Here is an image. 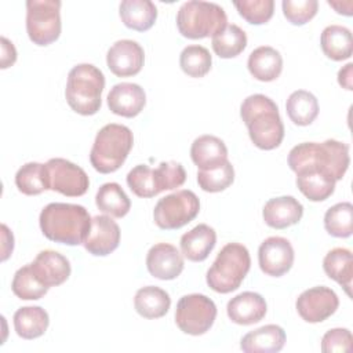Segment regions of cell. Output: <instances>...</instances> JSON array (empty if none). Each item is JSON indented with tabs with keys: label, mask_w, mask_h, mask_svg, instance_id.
<instances>
[{
	"label": "cell",
	"mask_w": 353,
	"mask_h": 353,
	"mask_svg": "<svg viewBox=\"0 0 353 353\" xmlns=\"http://www.w3.org/2000/svg\"><path fill=\"white\" fill-rule=\"evenodd\" d=\"M350 163L349 145L336 139L324 142H302L288 153V165L295 172L314 171L341 181Z\"/></svg>",
	"instance_id": "6da1fadb"
},
{
	"label": "cell",
	"mask_w": 353,
	"mask_h": 353,
	"mask_svg": "<svg viewBox=\"0 0 353 353\" xmlns=\"http://www.w3.org/2000/svg\"><path fill=\"white\" fill-rule=\"evenodd\" d=\"M41 233L51 241L79 245L83 244L90 228L91 216L85 207L72 203H50L39 216Z\"/></svg>",
	"instance_id": "7a4b0ae2"
},
{
	"label": "cell",
	"mask_w": 353,
	"mask_h": 353,
	"mask_svg": "<svg viewBox=\"0 0 353 353\" xmlns=\"http://www.w3.org/2000/svg\"><path fill=\"white\" fill-rule=\"evenodd\" d=\"M240 116L256 148L272 150L280 146L284 138V124L273 99L263 94L250 95L240 106Z\"/></svg>",
	"instance_id": "3957f363"
},
{
	"label": "cell",
	"mask_w": 353,
	"mask_h": 353,
	"mask_svg": "<svg viewBox=\"0 0 353 353\" xmlns=\"http://www.w3.org/2000/svg\"><path fill=\"white\" fill-rule=\"evenodd\" d=\"M105 76L91 63H79L68 74L65 98L72 110L81 116L95 114L102 105Z\"/></svg>",
	"instance_id": "277c9868"
},
{
	"label": "cell",
	"mask_w": 353,
	"mask_h": 353,
	"mask_svg": "<svg viewBox=\"0 0 353 353\" xmlns=\"http://www.w3.org/2000/svg\"><path fill=\"white\" fill-rule=\"evenodd\" d=\"M132 145L134 135L127 125L109 123L97 132L90 152V163L101 174L114 172L125 161Z\"/></svg>",
	"instance_id": "5b68a950"
},
{
	"label": "cell",
	"mask_w": 353,
	"mask_h": 353,
	"mask_svg": "<svg viewBox=\"0 0 353 353\" xmlns=\"http://www.w3.org/2000/svg\"><path fill=\"white\" fill-rule=\"evenodd\" d=\"M251 268V256L245 245L228 243L221 248L205 280L208 287L219 294H229L240 287Z\"/></svg>",
	"instance_id": "8992f818"
},
{
	"label": "cell",
	"mask_w": 353,
	"mask_h": 353,
	"mask_svg": "<svg viewBox=\"0 0 353 353\" xmlns=\"http://www.w3.org/2000/svg\"><path fill=\"white\" fill-rule=\"evenodd\" d=\"M228 25L225 10L216 3L190 0L176 12V28L183 37L197 40L212 37Z\"/></svg>",
	"instance_id": "52a82bcc"
},
{
	"label": "cell",
	"mask_w": 353,
	"mask_h": 353,
	"mask_svg": "<svg viewBox=\"0 0 353 353\" xmlns=\"http://www.w3.org/2000/svg\"><path fill=\"white\" fill-rule=\"evenodd\" d=\"M61 1L59 0H28L26 32L36 46H48L61 34Z\"/></svg>",
	"instance_id": "ba28073f"
},
{
	"label": "cell",
	"mask_w": 353,
	"mask_h": 353,
	"mask_svg": "<svg viewBox=\"0 0 353 353\" xmlns=\"http://www.w3.org/2000/svg\"><path fill=\"white\" fill-rule=\"evenodd\" d=\"M200 212V200L194 192L182 189L161 197L153 210L154 223L164 230H175L190 221Z\"/></svg>",
	"instance_id": "9c48e42d"
},
{
	"label": "cell",
	"mask_w": 353,
	"mask_h": 353,
	"mask_svg": "<svg viewBox=\"0 0 353 353\" xmlns=\"http://www.w3.org/2000/svg\"><path fill=\"white\" fill-rule=\"evenodd\" d=\"M216 306L211 298L204 294L183 295L175 309V324L188 335L199 336L205 334L214 324Z\"/></svg>",
	"instance_id": "30bf717a"
},
{
	"label": "cell",
	"mask_w": 353,
	"mask_h": 353,
	"mask_svg": "<svg viewBox=\"0 0 353 353\" xmlns=\"http://www.w3.org/2000/svg\"><path fill=\"white\" fill-rule=\"evenodd\" d=\"M46 168L50 190L68 197H79L90 188V179L85 171L66 159H50L46 163Z\"/></svg>",
	"instance_id": "8fae6325"
},
{
	"label": "cell",
	"mask_w": 353,
	"mask_h": 353,
	"mask_svg": "<svg viewBox=\"0 0 353 353\" xmlns=\"http://www.w3.org/2000/svg\"><path fill=\"white\" fill-rule=\"evenodd\" d=\"M339 306L338 295L334 290L317 285L305 290L296 299L298 314L306 323H321L331 317Z\"/></svg>",
	"instance_id": "7c38bea8"
},
{
	"label": "cell",
	"mask_w": 353,
	"mask_h": 353,
	"mask_svg": "<svg viewBox=\"0 0 353 353\" xmlns=\"http://www.w3.org/2000/svg\"><path fill=\"white\" fill-rule=\"evenodd\" d=\"M294 248L291 243L280 236L263 240L258 248V263L261 270L272 277L285 274L294 263Z\"/></svg>",
	"instance_id": "4fadbf2b"
},
{
	"label": "cell",
	"mask_w": 353,
	"mask_h": 353,
	"mask_svg": "<svg viewBox=\"0 0 353 353\" xmlns=\"http://www.w3.org/2000/svg\"><path fill=\"white\" fill-rule=\"evenodd\" d=\"M145 62V52L135 40L123 39L112 44L106 54V63L117 77H130L141 72Z\"/></svg>",
	"instance_id": "5bb4252c"
},
{
	"label": "cell",
	"mask_w": 353,
	"mask_h": 353,
	"mask_svg": "<svg viewBox=\"0 0 353 353\" xmlns=\"http://www.w3.org/2000/svg\"><path fill=\"white\" fill-rule=\"evenodd\" d=\"M120 244V228L109 215L91 218L90 232L83 243L84 248L95 256H106Z\"/></svg>",
	"instance_id": "9a60e30c"
},
{
	"label": "cell",
	"mask_w": 353,
	"mask_h": 353,
	"mask_svg": "<svg viewBox=\"0 0 353 353\" xmlns=\"http://www.w3.org/2000/svg\"><path fill=\"white\" fill-rule=\"evenodd\" d=\"M183 256L178 248L168 243H157L146 255L148 272L159 280H174L183 270Z\"/></svg>",
	"instance_id": "2e32d148"
},
{
	"label": "cell",
	"mask_w": 353,
	"mask_h": 353,
	"mask_svg": "<svg viewBox=\"0 0 353 353\" xmlns=\"http://www.w3.org/2000/svg\"><path fill=\"white\" fill-rule=\"evenodd\" d=\"M30 268L39 281L48 288L63 284L72 272L68 258L54 250L40 251L30 263Z\"/></svg>",
	"instance_id": "e0dca14e"
},
{
	"label": "cell",
	"mask_w": 353,
	"mask_h": 353,
	"mask_svg": "<svg viewBox=\"0 0 353 353\" xmlns=\"http://www.w3.org/2000/svg\"><path fill=\"white\" fill-rule=\"evenodd\" d=\"M108 106L110 112L121 117L138 116L146 105V94L139 84L117 83L108 94Z\"/></svg>",
	"instance_id": "ac0fdd59"
},
{
	"label": "cell",
	"mask_w": 353,
	"mask_h": 353,
	"mask_svg": "<svg viewBox=\"0 0 353 353\" xmlns=\"http://www.w3.org/2000/svg\"><path fill=\"white\" fill-rule=\"evenodd\" d=\"M268 310L265 298L252 291H244L228 302L229 319L239 325H251L261 321Z\"/></svg>",
	"instance_id": "d6986e66"
},
{
	"label": "cell",
	"mask_w": 353,
	"mask_h": 353,
	"mask_svg": "<svg viewBox=\"0 0 353 353\" xmlns=\"http://www.w3.org/2000/svg\"><path fill=\"white\" fill-rule=\"evenodd\" d=\"M303 205L292 196L273 197L263 205L262 216L268 226L273 229H285L301 221Z\"/></svg>",
	"instance_id": "ffe728a7"
},
{
	"label": "cell",
	"mask_w": 353,
	"mask_h": 353,
	"mask_svg": "<svg viewBox=\"0 0 353 353\" xmlns=\"http://www.w3.org/2000/svg\"><path fill=\"white\" fill-rule=\"evenodd\" d=\"M285 331L277 324H266L247 332L240 342L245 353H277L284 347Z\"/></svg>",
	"instance_id": "44dd1931"
},
{
	"label": "cell",
	"mask_w": 353,
	"mask_h": 353,
	"mask_svg": "<svg viewBox=\"0 0 353 353\" xmlns=\"http://www.w3.org/2000/svg\"><path fill=\"white\" fill-rule=\"evenodd\" d=\"M216 244V233L207 223H199L183 233L179 241L182 255L192 262H203Z\"/></svg>",
	"instance_id": "7402d4cb"
},
{
	"label": "cell",
	"mask_w": 353,
	"mask_h": 353,
	"mask_svg": "<svg viewBox=\"0 0 353 353\" xmlns=\"http://www.w3.org/2000/svg\"><path fill=\"white\" fill-rule=\"evenodd\" d=\"M190 157L199 170H211L228 160V148L215 135H200L190 146Z\"/></svg>",
	"instance_id": "603a6c76"
},
{
	"label": "cell",
	"mask_w": 353,
	"mask_h": 353,
	"mask_svg": "<svg viewBox=\"0 0 353 353\" xmlns=\"http://www.w3.org/2000/svg\"><path fill=\"white\" fill-rule=\"evenodd\" d=\"M247 68L254 79L259 81H273L281 74L283 57L276 48L261 46L250 54Z\"/></svg>",
	"instance_id": "cb8c5ba5"
},
{
	"label": "cell",
	"mask_w": 353,
	"mask_h": 353,
	"mask_svg": "<svg viewBox=\"0 0 353 353\" xmlns=\"http://www.w3.org/2000/svg\"><path fill=\"white\" fill-rule=\"evenodd\" d=\"M323 269L330 279L343 287L345 292L352 296L353 256L350 250L336 247L328 251L323 259Z\"/></svg>",
	"instance_id": "d4e9b609"
},
{
	"label": "cell",
	"mask_w": 353,
	"mask_h": 353,
	"mask_svg": "<svg viewBox=\"0 0 353 353\" xmlns=\"http://www.w3.org/2000/svg\"><path fill=\"white\" fill-rule=\"evenodd\" d=\"M119 14L127 28L138 32L149 30L157 19V8L150 0H124Z\"/></svg>",
	"instance_id": "484cf974"
},
{
	"label": "cell",
	"mask_w": 353,
	"mask_h": 353,
	"mask_svg": "<svg viewBox=\"0 0 353 353\" xmlns=\"http://www.w3.org/2000/svg\"><path fill=\"white\" fill-rule=\"evenodd\" d=\"M170 306L168 292L156 285L142 287L134 296V307L143 319H160L167 314Z\"/></svg>",
	"instance_id": "4316f807"
},
{
	"label": "cell",
	"mask_w": 353,
	"mask_h": 353,
	"mask_svg": "<svg viewBox=\"0 0 353 353\" xmlns=\"http://www.w3.org/2000/svg\"><path fill=\"white\" fill-rule=\"evenodd\" d=\"M320 46L327 58L332 61L347 59L353 54L352 32L342 25H330L321 32Z\"/></svg>",
	"instance_id": "83f0119b"
},
{
	"label": "cell",
	"mask_w": 353,
	"mask_h": 353,
	"mask_svg": "<svg viewBox=\"0 0 353 353\" xmlns=\"http://www.w3.org/2000/svg\"><path fill=\"white\" fill-rule=\"evenodd\" d=\"M14 328L22 339L41 336L50 324L48 313L40 306H23L14 313Z\"/></svg>",
	"instance_id": "f1b7e54d"
},
{
	"label": "cell",
	"mask_w": 353,
	"mask_h": 353,
	"mask_svg": "<svg viewBox=\"0 0 353 353\" xmlns=\"http://www.w3.org/2000/svg\"><path fill=\"white\" fill-rule=\"evenodd\" d=\"M95 204L98 210L113 218H123L131 208V201L117 182H106L99 186Z\"/></svg>",
	"instance_id": "f546056e"
},
{
	"label": "cell",
	"mask_w": 353,
	"mask_h": 353,
	"mask_svg": "<svg viewBox=\"0 0 353 353\" xmlns=\"http://www.w3.org/2000/svg\"><path fill=\"white\" fill-rule=\"evenodd\" d=\"M285 110L294 124L305 127L316 120L319 114V102L312 92L296 90L288 97Z\"/></svg>",
	"instance_id": "4dcf8cb0"
},
{
	"label": "cell",
	"mask_w": 353,
	"mask_h": 353,
	"mask_svg": "<svg viewBox=\"0 0 353 353\" xmlns=\"http://www.w3.org/2000/svg\"><path fill=\"white\" fill-rule=\"evenodd\" d=\"M211 46L219 58H234L247 47V34L236 23H228L221 32L212 36Z\"/></svg>",
	"instance_id": "1f68e13d"
},
{
	"label": "cell",
	"mask_w": 353,
	"mask_h": 353,
	"mask_svg": "<svg viewBox=\"0 0 353 353\" xmlns=\"http://www.w3.org/2000/svg\"><path fill=\"white\" fill-rule=\"evenodd\" d=\"M15 185L26 196H37L44 190H50L46 164L36 161L23 164L15 174Z\"/></svg>",
	"instance_id": "d6a6232c"
},
{
	"label": "cell",
	"mask_w": 353,
	"mask_h": 353,
	"mask_svg": "<svg viewBox=\"0 0 353 353\" xmlns=\"http://www.w3.org/2000/svg\"><path fill=\"white\" fill-rule=\"evenodd\" d=\"M296 186L299 192L310 201L327 200L335 190V181L324 174L305 171L296 174Z\"/></svg>",
	"instance_id": "836d02e7"
},
{
	"label": "cell",
	"mask_w": 353,
	"mask_h": 353,
	"mask_svg": "<svg viewBox=\"0 0 353 353\" xmlns=\"http://www.w3.org/2000/svg\"><path fill=\"white\" fill-rule=\"evenodd\" d=\"M324 228L328 234L339 239L352 236L353 232V205L349 201L330 207L324 215Z\"/></svg>",
	"instance_id": "e575fe53"
},
{
	"label": "cell",
	"mask_w": 353,
	"mask_h": 353,
	"mask_svg": "<svg viewBox=\"0 0 353 353\" xmlns=\"http://www.w3.org/2000/svg\"><path fill=\"white\" fill-rule=\"evenodd\" d=\"M11 290L14 295L19 299L37 301L47 294L48 287L39 281L30 268V263H28L15 272L11 283Z\"/></svg>",
	"instance_id": "d590c367"
},
{
	"label": "cell",
	"mask_w": 353,
	"mask_h": 353,
	"mask_svg": "<svg viewBox=\"0 0 353 353\" xmlns=\"http://www.w3.org/2000/svg\"><path fill=\"white\" fill-rule=\"evenodd\" d=\"M212 65L210 51L199 44L188 46L179 55V66L185 74L190 77H204Z\"/></svg>",
	"instance_id": "8d00e7d4"
},
{
	"label": "cell",
	"mask_w": 353,
	"mask_h": 353,
	"mask_svg": "<svg viewBox=\"0 0 353 353\" xmlns=\"http://www.w3.org/2000/svg\"><path fill=\"white\" fill-rule=\"evenodd\" d=\"M234 181V168L229 160L211 170H199L197 183L204 192L218 193L229 188Z\"/></svg>",
	"instance_id": "74e56055"
},
{
	"label": "cell",
	"mask_w": 353,
	"mask_h": 353,
	"mask_svg": "<svg viewBox=\"0 0 353 353\" xmlns=\"http://www.w3.org/2000/svg\"><path fill=\"white\" fill-rule=\"evenodd\" d=\"M154 183L157 192L171 190L181 188L186 181V171L181 163L176 161H161L157 168L153 170Z\"/></svg>",
	"instance_id": "f35d334b"
},
{
	"label": "cell",
	"mask_w": 353,
	"mask_h": 353,
	"mask_svg": "<svg viewBox=\"0 0 353 353\" xmlns=\"http://www.w3.org/2000/svg\"><path fill=\"white\" fill-rule=\"evenodd\" d=\"M127 185L138 197L149 199L159 194L154 183L153 170L146 164H138L130 170L127 174Z\"/></svg>",
	"instance_id": "ab89813d"
},
{
	"label": "cell",
	"mask_w": 353,
	"mask_h": 353,
	"mask_svg": "<svg viewBox=\"0 0 353 353\" xmlns=\"http://www.w3.org/2000/svg\"><path fill=\"white\" fill-rule=\"evenodd\" d=\"M240 17H243L248 23L262 25L266 23L274 11L273 0H241L233 1Z\"/></svg>",
	"instance_id": "60d3db41"
},
{
	"label": "cell",
	"mask_w": 353,
	"mask_h": 353,
	"mask_svg": "<svg viewBox=\"0 0 353 353\" xmlns=\"http://www.w3.org/2000/svg\"><path fill=\"white\" fill-rule=\"evenodd\" d=\"M283 14L292 25H305L319 10L317 0H283Z\"/></svg>",
	"instance_id": "b9f144b4"
},
{
	"label": "cell",
	"mask_w": 353,
	"mask_h": 353,
	"mask_svg": "<svg viewBox=\"0 0 353 353\" xmlns=\"http://www.w3.org/2000/svg\"><path fill=\"white\" fill-rule=\"evenodd\" d=\"M353 347L352 332L347 328H332L321 338V352H350Z\"/></svg>",
	"instance_id": "7bdbcfd3"
},
{
	"label": "cell",
	"mask_w": 353,
	"mask_h": 353,
	"mask_svg": "<svg viewBox=\"0 0 353 353\" xmlns=\"http://www.w3.org/2000/svg\"><path fill=\"white\" fill-rule=\"evenodd\" d=\"M1 69H7L17 61V50L14 44L4 36H1Z\"/></svg>",
	"instance_id": "ee69618b"
},
{
	"label": "cell",
	"mask_w": 353,
	"mask_h": 353,
	"mask_svg": "<svg viewBox=\"0 0 353 353\" xmlns=\"http://www.w3.org/2000/svg\"><path fill=\"white\" fill-rule=\"evenodd\" d=\"M1 239H3L1 261H6L11 255L12 250H14V236L10 232V229L7 228V225H4V223L1 225Z\"/></svg>",
	"instance_id": "f6af8a7d"
},
{
	"label": "cell",
	"mask_w": 353,
	"mask_h": 353,
	"mask_svg": "<svg viewBox=\"0 0 353 353\" xmlns=\"http://www.w3.org/2000/svg\"><path fill=\"white\" fill-rule=\"evenodd\" d=\"M353 63H347L338 72V83L343 88L352 91L353 90Z\"/></svg>",
	"instance_id": "bcb514c9"
},
{
	"label": "cell",
	"mask_w": 353,
	"mask_h": 353,
	"mask_svg": "<svg viewBox=\"0 0 353 353\" xmlns=\"http://www.w3.org/2000/svg\"><path fill=\"white\" fill-rule=\"evenodd\" d=\"M328 6H331L338 14H343L350 17L353 14L352 8H353V1L347 0V1H334V0H328L327 1Z\"/></svg>",
	"instance_id": "7dc6e473"
}]
</instances>
